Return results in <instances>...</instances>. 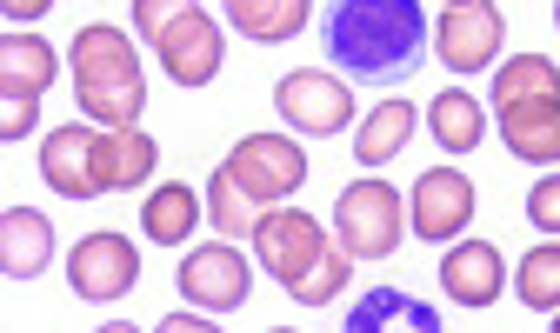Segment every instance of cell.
<instances>
[{
    "instance_id": "cell-5",
    "label": "cell",
    "mask_w": 560,
    "mask_h": 333,
    "mask_svg": "<svg viewBox=\"0 0 560 333\" xmlns=\"http://www.w3.org/2000/svg\"><path fill=\"white\" fill-rule=\"evenodd\" d=\"M273 114L288 120L294 133H314V141H327V133H347V120H354V94H347L340 74L301 67V74H288V81L273 87Z\"/></svg>"
},
{
    "instance_id": "cell-7",
    "label": "cell",
    "mask_w": 560,
    "mask_h": 333,
    "mask_svg": "<svg viewBox=\"0 0 560 333\" xmlns=\"http://www.w3.org/2000/svg\"><path fill=\"white\" fill-rule=\"evenodd\" d=\"M467 221H474V180L460 167H428L413 180V193H407V234L413 240L447 247V240H460Z\"/></svg>"
},
{
    "instance_id": "cell-18",
    "label": "cell",
    "mask_w": 560,
    "mask_h": 333,
    "mask_svg": "<svg viewBox=\"0 0 560 333\" xmlns=\"http://www.w3.org/2000/svg\"><path fill=\"white\" fill-rule=\"evenodd\" d=\"M501 133H508V154H514V160L553 167V160H560V100H534V107L501 114Z\"/></svg>"
},
{
    "instance_id": "cell-12",
    "label": "cell",
    "mask_w": 560,
    "mask_h": 333,
    "mask_svg": "<svg viewBox=\"0 0 560 333\" xmlns=\"http://www.w3.org/2000/svg\"><path fill=\"white\" fill-rule=\"evenodd\" d=\"M40 180L60 193V200H94L107 193L101 187V167H94V127H54L40 141Z\"/></svg>"
},
{
    "instance_id": "cell-23",
    "label": "cell",
    "mask_w": 560,
    "mask_h": 333,
    "mask_svg": "<svg viewBox=\"0 0 560 333\" xmlns=\"http://www.w3.org/2000/svg\"><path fill=\"white\" fill-rule=\"evenodd\" d=\"M260 214H267V207H260V200H254V193H247L228 167H221L214 180H207V221L221 227V240H254Z\"/></svg>"
},
{
    "instance_id": "cell-24",
    "label": "cell",
    "mask_w": 560,
    "mask_h": 333,
    "mask_svg": "<svg viewBox=\"0 0 560 333\" xmlns=\"http://www.w3.org/2000/svg\"><path fill=\"white\" fill-rule=\"evenodd\" d=\"M514 294H521V307H534V313H560V240H540L534 253H521Z\"/></svg>"
},
{
    "instance_id": "cell-28",
    "label": "cell",
    "mask_w": 560,
    "mask_h": 333,
    "mask_svg": "<svg viewBox=\"0 0 560 333\" xmlns=\"http://www.w3.org/2000/svg\"><path fill=\"white\" fill-rule=\"evenodd\" d=\"M187 8H200V0H133V34L154 47V40H161V34H167Z\"/></svg>"
},
{
    "instance_id": "cell-3",
    "label": "cell",
    "mask_w": 560,
    "mask_h": 333,
    "mask_svg": "<svg viewBox=\"0 0 560 333\" xmlns=\"http://www.w3.org/2000/svg\"><path fill=\"white\" fill-rule=\"evenodd\" d=\"M320 253H327V234H320L314 214L288 207V200L260 214V227H254V266H267V274L288 287V294L314 274V260H320Z\"/></svg>"
},
{
    "instance_id": "cell-32",
    "label": "cell",
    "mask_w": 560,
    "mask_h": 333,
    "mask_svg": "<svg viewBox=\"0 0 560 333\" xmlns=\"http://www.w3.org/2000/svg\"><path fill=\"white\" fill-rule=\"evenodd\" d=\"M167 333H207V326H214V320H187V313H174V320H161Z\"/></svg>"
},
{
    "instance_id": "cell-16",
    "label": "cell",
    "mask_w": 560,
    "mask_h": 333,
    "mask_svg": "<svg viewBox=\"0 0 560 333\" xmlns=\"http://www.w3.org/2000/svg\"><path fill=\"white\" fill-rule=\"evenodd\" d=\"M207 221V193H194L187 180H167L148 193V207H140V234L154 247H187V234Z\"/></svg>"
},
{
    "instance_id": "cell-20",
    "label": "cell",
    "mask_w": 560,
    "mask_h": 333,
    "mask_svg": "<svg viewBox=\"0 0 560 333\" xmlns=\"http://www.w3.org/2000/svg\"><path fill=\"white\" fill-rule=\"evenodd\" d=\"M60 74V53L40 34H14L0 47V94H47Z\"/></svg>"
},
{
    "instance_id": "cell-29",
    "label": "cell",
    "mask_w": 560,
    "mask_h": 333,
    "mask_svg": "<svg viewBox=\"0 0 560 333\" xmlns=\"http://www.w3.org/2000/svg\"><path fill=\"white\" fill-rule=\"evenodd\" d=\"M527 221L540 234H560V174H540L534 193H527Z\"/></svg>"
},
{
    "instance_id": "cell-27",
    "label": "cell",
    "mask_w": 560,
    "mask_h": 333,
    "mask_svg": "<svg viewBox=\"0 0 560 333\" xmlns=\"http://www.w3.org/2000/svg\"><path fill=\"white\" fill-rule=\"evenodd\" d=\"M347 274H354V253H347V247L334 240V247H327V253L314 260V274H307V281L294 287V300H301V307H327V300H334V294L347 287Z\"/></svg>"
},
{
    "instance_id": "cell-11",
    "label": "cell",
    "mask_w": 560,
    "mask_h": 333,
    "mask_svg": "<svg viewBox=\"0 0 560 333\" xmlns=\"http://www.w3.org/2000/svg\"><path fill=\"white\" fill-rule=\"evenodd\" d=\"M441 287H447L454 307H494L501 287H508L501 247H487V240H447V253H441Z\"/></svg>"
},
{
    "instance_id": "cell-25",
    "label": "cell",
    "mask_w": 560,
    "mask_h": 333,
    "mask_svg": "<svg viewBox=\"0 0 560 333\" xmlns=\"http://www.w3.org/2000/svg\"><path fill=\"white\" fill-rule=\"evenodd\" d=\"M347 326H354V333H374V326H420V333H434L441 320H434V307H420V300L381 287V294H368V300L354 307V320H347Z\"/></svg>"
},
{
    "instance_id": "cell-10",
    "label": "cell",
    "mask_w": 560,
    "mask_h": 333,
    "mask_svg": "<svg viewBox=\"0 0 560 333\" xmlns=\"http://www.w3.org/2000/svg\"><path fill=\"white\" fill-rule=\"evenodd\" d=\"M161 67H167V81L174 87H207L221 74V21L207 14V8H187L161 40H154Z\"/></svg>"
},
{
    "instance_id": "cell-8",
    "label": "cell",
    "mask_w": 560,
    "mask_h": 333,
    "mask_svg": "<svg viewBox=\"0 0 560 333\" xmlns=\"http://www.w3.org/2000/svg\"><path fill=\"white\" fill-rule=\"evenodd\" d=\"M254 287V266L241 260L234 240H214V247H187L180 260V300L200 307V313H234Z\"/></svg>"
},
{
    "instance_id": "cell-6",
    "label": "cell",
    "mask_w": 560,
    "mask_h": 333,
    "mask_svg": "<svg viewBox=\"0 0 560 333\" xmlns=\"http://www.w3.org/2000/svg\"><path fill=\"white\" fill-rule=\"evenodd\" d=\"M133 281H140V253H133L127 234H88L67 253V287L88 307H107V300L133 294Z\"/></svg>"
},
{
    "instance_id": "cell-14",
    "label": "cell",
    "mask_w": 560,
    "mask_h": 333,
    "mask_svg": "<svg viewBox=\"0 0 560 333\" xmlns=\"http://www.w3.org/2000/svg\"><path fill=\"white\" fill-rule=\"evenodd\" d=\"M94 167H101L107 193H133V187L154 180L161 147H154V133H140V127H94Z\"/></svg>"
},
{
    "instance_id": "cell-4",
    "label": "cell",
    "mask_w": 560,
    "mask_h": 333,
    "mask_svg": "<svg viewBox=\"0 0 560 333\" xmlns=\"http://www.w3.org/2000/svg\"><path fill=\"white\" fill-rule=\"evenodd\" d=\"M228 174L260 200V207H280V200L301 193L307 154H301V141H288V133H247V141L228 154Z\"/></svg>"
},
{
    "instance_id": "cell-30",
    "label": "cell",
    "mask_w": 560,
    "mask_h": 333,
    "mask_svg": "<svg viewBox=\"0 0 560 333\" xmlns=\"http://www.w3.org/2000/svg\"><path fill=\"white\" fill-rule=\"evenodd\" d=\"M8 100V114H0V133H8V141H21V133L34 127V114H40V94H0Z\"/></svg>"
},
{
    "instance_id": "cell-21",
    "label": "cell",
    "mask_w": 560,
    "mask_h": 333,
    "mask_svg": "<svg viewBox=\"0 0 560 333\" xmlns=\"http://www.w3.org/2000/svg\"><path fill=\"white\" fill-rule=\"evenodd\" d=\"M407 141H413V107H407V100H381V107L354 127V160H361V167H387Z\"/></svg>"
},
{
    "instance_id": "cell-33",
    "label": "cell",
    "mask_w": 560,
    "mask_h": 333,
    "mask_svg": "<svg viewBox=\"0 0 560 333\" xmlns=\"http://www.w3.org/2000/svg\"><path fill=\"white\" fill-rule=\"evenodd\" d=\"M553 27H560V0H553Z\"/></svg>"
},
{
    "instance_id": "cell-34",
    "label": "cell",
    "mask_w": 560,
    "mask_h": 333,
    "mask_svg": "<svg viewBox=\"0 0 560 333\" xmlns=\"http://www.w3.org/2000/svg\"><path fill=\"white\" fill-rule=\"evenodd\" d=\"M553 333H560V320H553Z\"/></svg>"
},
{
    "instance_id": "cell-26",
    "label": "cell",
    "mask_w": 560,
    "mask_h": 333,
    "mask_svg": "<svg viewBox=\"0 0 560 333\" xmlns=\"http://www.w3.org/2000/svg\"><path fill=\"white\" fill-rule=\"evenodd\" d=\"M81 114L94 127H140V107H148V81H133V87H74Z\"/></svg>"
},
{
    "instance_id": "cell-9",
    "label": "cell",
    "mask_w": 560,
    "mask_h": 333,
    "mask_svg": "<svg viewBox=\"0 0 560 333\" xmlns=\"http://www.w3.org/2000/svg\"><path fill=\"white\" fill-rule=\"evenodd\" d=\"M434 47L454 74H480L501 53V8L494 0H447V14L434 27Z\"/></svg>"
},
{
    "instance_id": "cell-19",
    "label": "cell",
    "mask_w": 560,
    "mask_h": 333,
    "mask_svg": "<svg viewBox=\"0 0 560 333\" xmlns=\"http://www.w3.org/2000/svg\"><path fill=\"white\" fill-rule=\"evenodd\" d=\"M534 100H560V67L547 53H514L508 67H494V114H514Z\"/></svg>"
},
{
    "instance_id": "cell-2",
    "label": "cell",
    "mask_w": 560,
    "mask_h": 333,
    "mask_svg": "<svg viewBox=\"0 0 560 333\" xmlns=\"http://www.w3.org/2000/svg\"><path fill=\"white\" fill-rule=\"evenodd\" d=\"M400 214H407L400 193L368 174L354 187H340V200H334V240L354 253V260H394L400 253V234H407Z\"/></svg>"
},
{
    "instance_id": "cell-15",
    "label": "cell",
    "mask_w": 560,
    "mask_h": 333,
    "mask_svg": "<svg viewBox=\"0 0 560 333\" xmlns=\"http://www.w3.org/2000/svg\"><path fill=\"white\" fill-rule=\"evenodd\" d=\"M47 260H54L47 214H34V207H8V214H0V274H8V281H34Z\"/></svg>"
},
{
    "instance_id": "cell-1",
    "label": "cell",
    "mask_w": 560,
    "mask_h": 333,
    "mask_svg": "<svg viewBox=\"0 0 560 333\" xmlns=\"http://www.w3.org/2000/svg\"><path fill=\"white\" fill-rule=\"evenodd\" d=\"M327 53L347 67V81H407L428 60V14L420 0H334Z\"/></svg>"
},
{
    "instance_id": "cell-22",
    "label": "cell",
    "mask_w": 560,
    "mask_h": 333,
    "mask_svg": "<svg viewBox=\"0 0 560 333\" xmlns=\"http://www.w3.org/2000/svg\"><path fill=\"white\" fill-rule=\"evenodd\" d=\"M428 127H434V141H441L447 154H474V147L487 141V114H480V100L460 94V87H447L441 100H428Z\"/></svg>"
},
{
    "instance_id": "cell-13",
    "label": "cell",
    "mask_w": 560,
    "mask_h": 333,
    "mask_svg": "<svg viewBox=\"0 0 560 333\" xmlns=\"http://www.w3.org/2000/svg\"><path fill=\"white\" fill-rule=\"evenodd\" d=\"M67 53H74V87H133V81H140L133 40H127L120 27H107V21L81 27Z\"/></svg>"
},
{
    "instance_id": "cell-17",
    "label": "cell",
    "mask_w": 560,
    "mask_h": 333,
    "mask_svg": "<svg viewBox=\"0 0 560 333\" xmlns=\"http://www.w3.org/2000/svg\"><path fill=\"white\" fill-rule=\"evenodd\" d=\"M314 14V0H228V27L254 47H288Z\"/></svg>"
},
{
    "instance_id": "cell-31",
    "label": "cell",
    "mask_w": 560,
    "mask_h": 333,
    "mask_svg": "<svg viewBox=\"0 0 560 333\" xmlns=\"http://www.w3.org/2000/svg\"><path fill=\"white\" fill-rule=\"evenodd\" d=\"M54 8V0H0V14H8V21H40Z\"/></svg>"
}]
</instances>
